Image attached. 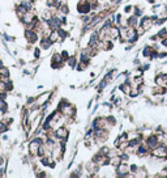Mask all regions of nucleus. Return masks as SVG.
<instances>
[{
	"mask_svg": "<svg viewBox=\"0 0 167 178\" xmlns=\"http://www.w3.org/2000/svg\"><path fill=\"white\" fill-rule=\"evenodd\" d=\"M67 63H68V66H69V67L75 68V67H77V58H76V56H73V55H71L69 58H68Z\"/></svg>",
	"mask_w": 167,
	"mask_h": 178,
	"instance_id": "obj_24",
	"label": "nucleus"
},
{
	"mask_svg": "<svg viewBox=\"0 0 167 178\" xmlns=\"http://www.w3.org/2000/svg\"><path fill=\"white\" fill-rule=\"evenodd\" d=\"M151 93L154 96H163L167 93V87H159V85H155L153 89H151Z\"/></svg>",
	"mask_w": 167,
	"mask_h": 178,
	"instance_id": "obj_16",
	"label": "nucleus"
},
{
	"mask_svg": "<svg viewBox=\"0 0 167 178\" xmlns=\"http://www.w3.org/2000/svg\"><path fill=\"white\" fill-rule=\"evenodd\" d=\"M157 36H158L159 39L167 37V28H162L161 30H158V33H157Z\"/></svg>",
	"mask_w": 167,
	"mask_h": 178,
	"instance_id": "obj_26",
	"label": "nucleus"
},
{
	"mask_svg": "<svg viewBox=\"0 0 167 178\" xmlns=\"http://www.w3.org/2000/svg\"><path fill=\"white\" fill-rule=\"evenodd\" d=\"M135 177H140V178L148 177V170H146V168H139V170H137Z\"/></svg>",
	"mask_w": 167,
	"mask_h": 178,
	"instance_id": "obj_23",
	"label": "nucleus"
},
{
	"mask_svg": "<svg viewBox=\"0 0 167 178\" xmlns=\"http://www.w3.org/2000/svg\"><path fill=\"white\" fill-rule=\"evenodd\" d=\"M87 66H89V63H87V62H82V60H80V63H78V68H77V70L78 71H85L86 70V68H87Z\"/></svg>",
	"mask_w": 167,
	"mask_h": 178,
	"instance_id": "obj_27",
	"label": "nucleus"
},
{
	"mask_svg": "<svg viewBox=\"0 0 167 178\" xmlns=\"http://www.w3.org/2000/svg\"><path fill=\"white\" fill-rule=\"evenodd\" d=\"M99 152L107 156V155H109V152H110V148H109V147H102L101 149H99Z\"/></svg>",
	"mask_w": 167,
	"mask_h": 178,
	"instance_id": "obj_33",
	"label": "nucleus"
},
{
	"mask_svg": "<svg viewBox=\"0 0 167 178\" xmlns=\"http://www.w3.org/2000/svg\"><path fill=\"white\" fill-rule=\"evenodd\" d=\"M161 43H162V46H163V47H166V48H167V37L162 38V39H161Z\"/></svg>",
	"mask_w": 167,
	"mask_h": 178,
	"instance_id": "obj_36",
	"label": "nucleus"
},
{
	"mask_svg": "<svg viewBox=\"0 0 167 178\" xmlns=\"http://www.w3.org/2000/svg\"><path fill=\"white\" fill-rule=\"evenodd\" d=\"M135 29H136V33H137V36H139V37H140V36H144V34L146 33V30H145V29H144V28H142L141 25H139V26H136Z\"/></svg>",
	"mask_w": 167,
	"mask_h": 178,
	"instance_id": "obj_31",
	"label": "nucleus"
},
{
	"mask_svg": "<svg viewBox=\"0 0 167 178\" xmlns=\"http://www.w3.org/2000/svg\"><path fill=\"white\" fill-rule=\"evenodd\" d=\"M0 75H2V76H8L9 77V70H8V67H6V66L0 67Z\"/></svg>",
	"mask_w": 167,
	"mask_h": 178,
	"instance_id": "obj_28",
	"label": "nucleus"
},
{
	"mask_svg": "<svg viewBox=\"0 0 167 178\" xmlns=\"http://www.w3.org/2000/svg\"><path fill=\"white\" fill-rule=\"evenodd\" d=\"M120 162H121V156L120 155H115V156L110 157V166L116 168L117 165L120 164Z\"/></svg>",
	"mask_w": 167,
	"mask_h": 178,
	"instance_id": "obj_20",
	"label": "nucleus"
},
{
	"mask_svg": "<svg viewBox=\"0 0 167 178\" xmlns=\"http://www.w3.org/2000/svg\"><path fill=\"white\" fill-rule=\"evenodd\" d=\"M140 24H139V17L136 16V14H131V16L127 18V26H129V28H136V26H139Z\"/></svg>",
	"mask_w": 167,
	"mask_h": 178,
	"instance_id": "obj_15",
	"label": "nucleus"
},
{
	"mask_svg": "<svg viewBox=\"0 0 167 178\" xmlns=\"http://www.w3.org/2000/svg\"><path fill=\"white\" fill-rule=\"evenodd\" d=\"M25 39L28 41V43L34 44L39 41V34L35 30H28V29H25Z\"/></svg>",
	"mask_w": 167,
	"mask_h": 178,
	"instance_id": "obj_7",
	"label": "nucleus"
},
{
	"mask_svg": "<svg viewBox=\"0 0 167 178\" xmlns=\"http://www.w3.org/2000/svg\"><path fill=\"white\" fill-rule=\"evenodd\" d=\"M77 12L80 14H89L91 12V6H90L89 0H78Z\"/></svg>",
	"mask_w": 167,
	"mask_h": 178,
	"instance_id": "obj_3",
	"label": "nucleus"
},
{
	"mask_svg": "<svg viewBox=\"0 0 167 178\" xmlns=\"http://www.w3.org/2000/svg\"><path fill=\"white\" fill-rule=\"evenodd\" d=\"M153 46H145L144 48H142V56L144 58H151V52H153Z\"/></svg>",
	"mask_w": 167,
	"mask_h": 178,
	"instance_id": "obj_22",
	"label": "nucleus"
},
{
	"mask_svg": "<svg viewBox=\"0 0 167 178\" xmlns=\"http://www.w3.org/2000/svg\"><path fill=\"white\" fill-rule=\"evenodd\" d=\"M150 156H153L158 160H166L167 159V144H165V143H159L154 149H151Z\"/></svg>",
	"mask_w": 167,
	"mask_h": 178,
	"instance_id": "obj_1",
	"label": "nucleus"
},
{
	"mask_svg": "<svg viewBox=\"0 0 167 178\" xmlns=\"http://www.w3.org/2000/svg\"><path fill=\"white\" fill-rule=\"evenodd\" d=\"M37 18H38V17H37V13L32 9V11H28L25 14H24V17H22L21 20H20V21H21V22L24 24V25H28V24L34 22Z\"/></svg>",
	"mask_w": 167,
	"mask_h": 178,
	"instance_id": "obj_6",
	"label": "nucleus"
},
{
	"mask_svg": "<svg viewBox=\"0 0 167 178\" xmlns=\"http://www.w3.org/2000/svg\"><path fill=\"white\" fill-rule=\"evenodd\" d=\"M48 38H50V41L52 43H56V42H60V36H59V32L58 30H51L50 36H48Z\"/></svg>",
	"mask_w": 167,
	"mask_h": 178,
	"instance_id": "obj_21",
	"label": "nucleus"
},
{
	"mask_svg": "<svg viewBox=\"0 0 167 178\" xmlns=\"http://www.w3.org/2000/svg\"><path fill=\"white\" fill-rule=\"evenodd\" d=\"M60 4H61V0H46V6H47V8L52 9V11H56Z\"/></svg>",
	"mask_w": 167,
	"mask_h": 178,
	"instance_id": "obj_17",
	"label": "nucleus"
},
{
	"mask_svg": "<svg viewBox=\"0 0 167 178\" xmlns=\"http://www.w3.org/2000/svg\"><path fill=\"white\" fill-rule=\"evenodd\" d=\"M41 50H42L41 47H37L35 50H34V56H35V58H39V56H41Z\"/></svg>",
	"mask_w": 167,
	"mask_h": 178,
	"instance_id": "obj_34",
	"label": "nucleus"
},
{
	"mask_svg": "<svg viewBox=\"0 0 167 178\" xmlns=\"http://www.w3.org/2000/svg\"><path fill=\"white\" fill-rule=\"evenodd\" d=\"M106 118H103V117H97L94 118V121H93L91 123V128L93 130H99V128H106Z\"/></svg>",
	"mask_w": 167,
	"mask_h": 178,
	"instance_id": "obj_9",
	"label": "nucleus"
},
{
	"mask_svg": "<svg viewBox=\"0 0 167 178\" xmlns=\"http://www.w3.org/2000/svg\"><path fill=\"white\" fill-rule=\"evenodd\" d=\"M115 169H116V176L120 177V178H125V177L132 176L129 173V165H127V162H120Z\"/></svg>",
	"mask_w": 167,
	"mask_h": 178,
	"instance_id": "obj_4",
	"label": "nucleus"
},
{
	"mask_svg": "<svg viewBox=\"0 0 167 178\" xmlns=\"http://www.w3.org/2000/svg\"><path fill=\"white\" fill-rule=\"evenodd\" d=\"M150 149L148 148V145L145 144L144 141L141 143V144L137 147V149H136V155L139 156V157H146V156H150Z\"/></svg>",
	"mask_w": 167,
	"mask_h": 178,
	"instance_id": "obj_10",
	"label": "nucleus"
},
{
	"mask_svg": "<svg viewBox=\"0 0 167 178\" xmlns=\"http://www.w3.org/2000/svg\"><path fill=\"white\" fill-rule=\"evenodd\" d=\"M28 12V9L25 8V7H24L22 6V4L21 3H20L18 4V6L16 7V14H17V17H18V20H21L22 17H24V14H25Z\"/></svg>",
	"mask_w": 167,
	"mask_h": 178,
	"instance_id": "obj_19",
	"label": "nucleus"
},
{
	"mask_svg": "<svg viewBox=\"0 0 167 178\" xmlns=\"http://www.w3.org/2000/svg\"><path fill=\"white\" fill-rule=\"evenodd\" d=\"M60 55H61V58H63V59H64V60H65V62L68 60V58H69V56H71V55H69V52H68L67 50H63V51L60 52Z\"/></svg>",
	"mask_w": 167,
	"mask_h": 178,
	"instance_id": "obj_32",
	"label": "nucleus"
},
{
	"mask_svg": "<svg viewBox=\"0 0 167 178\" xmlns=\"http://www.w3.org/2000/svg\"><path fill=\"white\" fill-rule=\"evenodd\" d=\"M140 25L145 29V30H149L151 26H154V18L153 16H142Z\"/></svg>",
	"mask_w": 167,
	"mask_h": 178,
	"instance_id": "obj_11",
	"label": "nucleus"
},
{
	"mask_svg": "<svg viewBox=\"0 0 167 178\" xmlns=\"http://www.w3.org/2000/svg\"><path fill=\"white\" fill-rule=\"evenodd\" d=\"M131 80V83L133 84V85H144V83H145V77L144 76H136V75H133V77H131L129 79Z\"/></svg>",
	"mask_w": 167,
	"mask_h": 178,
	"instance_id": "obj_18",
	"label": "nucleus"
},
{
	"mask_svg": "<svg viewBox=\"0 0 167 178\" xmlns=\"http://www.w3.org/2000/svg\"><path fill=\"white\" fill-rule=\"evenodd\" d=\"M137 170H139V166H137L136 164H131V165H129V173H131V174L133 176V177H135V174L137 173Z\"/></svg>",
	"mask_w": 167,
	"mask_h": 178,
	"instance_id": "obj_30",
	"label": "nucleus"
},
{
	"mask_svg": "<svg viewBox=\"0 0 167 178\" xmlns=\"http://www.w3.org/2000/svg\"><path fill=\"white\" fill-rule=\"evenodd\" d=\"M142 13H144V11H142V8H140V7H133V14H136L137 17H141L142 16Z\"/></svg>",
	"mask_w": 167,
	"mask_h": 178,
	"instance_id": "obj_29",
	"label": "nucleus"
},
{
	"mask_svg": "<svg viewBox=\"0 0 167 178\" xmlns=\"http://www.w3.org/2000/svg\"><path fill=\"white\" fill-rule=\"evenodd\" d=\"M54 12L55 11H52V9L50 8H46V9H43V11L41 12V20L42 21H50V20L54 17Z\"/></svg>",
	"mask_w": 167,
	"mask_h": 178,
	"instance_id": "obj_13",
	"label": "nucleus"
},
{
	"mask_svg": "<svg viewBox=\"0 0 167 178\" xmlns=\"http://www.w3.org/2000/svg\"><path fill=\"white\" fill-rule=\"evenodd\" d=\"M146 2L150 3V4H154V3H155V0H146Z\"/></svg>",
	"mask_w": 167,
	"mask_h": 178,
	"instance_id": "obj_37",
	"label": "nucleus"
},
{
	"mask_svg": "<svg viewBox=\"0 0 167 178\" xmlns=\"http://www.w3.org/2000/svg\"><path fill=\"white\" fill-rule=\"evenodd\" d=\"M117 0H110V3H116Z\"/></svg>",
	"mask_w": 167,
	"mask_h": 178,
	"instance_id": "obj_38",
	"label": "nucleus"
},
{
	"mask_svg": "<svg viewBox=\"0 0 167 178\" xmlns=\"http://www.w3.org/2000/svg\"><path fill=\"white\" fill-rule=\"evenodd\" d=\"M64 63H65V60L61 58L60 54L55 52L51 56V67L54 68V70H59V68H61L63 66H64Z\"/></svg>",
	"mask_w": 167,
	"mask_h": 178,
	"instance_id": "obj_5",
	"label": "nucleus"
},
{
	"mask_svg": "<svg viewBox=\"0 0 167 178\" xmlns=\"http://www.w3.org/2000/svg\"><path fill=\"white\" fill-rule=\"evenodd\" d=\"M144 143H145L146 145H148V148H149L150 151H151V149H154V148L159 144L158 137H157L155 134H153V135H149V136H148V137H146V139L144 140Z\"/></svg>",
	"mask_w": 167,
	"mask_h": 178,
	"instance_id": "obj_8",
	"label": "nucleus"
},
{
	"mask_svg": "<svg viewBox=\"0 0 167 178\" xmlns=\"http://www.w3.org/2000/svg\"><path fill=\"white\" fill-rule=\"evenodd\" d=\"M0 111H3L4 114L8 111V105H7L6 100H0Z\"/></svg>",
	"mask_w": 167,
	"mask_h": 178,
	"instance_id": "obj_25",
	"label": "nucleus"
},
{
	"mask_svg": "<svg viewBox=\"0 0 167 178\" xmlns=\"http://www.w3.org/2000/svg\"><path fill=\"white\" fill-rule=\"evenodd\" d=\"M55 136L59 141H67L69 137V130L65 126H59L55 128Z\"/></svg>",
	"mask_w": 167,
	"mask_h": 178,
	"instance_id": "obj_2",
	"label": "nucleus"
},
{
	"mask_svg": "<svg viewBox=\"0 0 167 178\" xmlns=\"http://www.w3.org/2000/svg\"><path fill=\"white\" fill-rule=\"evenodd\" d=\"M52 44L54 43L50 41V38H48V37H42L41 41H39V47H41L42 50H48Z\"/></svg>",
	"mask_w": 167,
	"mask_h": 178,
	"instance_id": "obj_14",
	"label": "nucleus"
},
{
	"mask_svg": "<svg viewBox=\"0 0 167 178\" xmlns=\"http://www.w3.org/2000/svg\"><path fill=\"white\" fill-rule=\"evenodd\" d=\"M131 11H133V7H132V6L124 7V12H125V13H131Z\"/></svg>",
	"mask_w": 167,
	"mask_h": 178,
	"instance_id": "obj_35",
	"label": "nucleus"
},
{
	"mask_svg": "<svg viewBox=\"0 0 167 178\" xmlns=\"http://www.w3.org/2000/svg\"><path fill=\"white\" fill-rule=\"evenodd\" d=\"M137 39H139V36H137V33H136V29L128 26L127 28V42L133 44Z\"/></svg>",
	"mask_w": 167,
	"mask_h": 178,
	"instance_id": "obj_12",
	"label": "nucleus"
}]
</instances>
